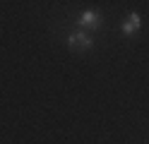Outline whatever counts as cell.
I'll return each instance as SVG.
<instances>
[{
	"mask_svg": "<svg viewBox=\"0 0 149 144\" xmlns=\"http://www.w3.org/2000/svg\"><path fill=\"white\" fill-rule=\"evenodd\" d=\"M139 26H142V19H139V15L137 12H130L127 17H125V22H123V34L125 36H132L135 31H139Z\"/></svg>",
	"mask_w": 149,
	"mask_h": 144,
	"instance_id": "cell-2",
	"label": "cell"
},
{
	"mask_svg": "<svg viewBox=\"0 0 149 144\" xmlns=\"http://www.w3.org/2000/svg\"><path fill=\"white\" fill-rule=\"evenodd\" d=\"M68 46H70V51H89V48L94 46V38L87 31H77V34L68 36Z\"/></svg>",
	"mask_w": 149,
	"mask_h": 144,
	"instance_id": "cell-1",
	"label": "cell"
},
{
	"mask_svg": "<svg viewBox=\"0 0 149 144\" xmlns=\"http://www.w3.org/2000/svg\"><path fill=\"white\" fill-rule=\"evenodd\" d=\"M79 24H82V29H99V24H101V15L96 12V10H87L84 15H82V19H79Z\"/></svg>",
	"mask_w": 149,
	"mask_h": 144,
	"instance_id": "cell-3",
	"label": "cell"
}]
</instances>
